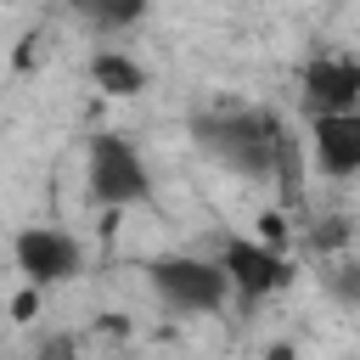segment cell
Instances as JSON below:
<instances>
[{"label":"cell","instance_id":"cell-3","mask_svg":"<svg viewBox=\"0 0 360 360\" xmlns=\"http://www.w3.org/2000/svg\"><path fill=\"white\" fill-rule=\"evenodd\" d=\"M90 197L101 208H124V202H146L152 197L146 158L124 135H96L90 141Z\"/></svg>","mask_w":360,"mask_h":360},{"label":"cell","instance_id":"cell-1","mask_svg":"<svg viewBox=\"0 0 360 360\" xmlns=\"http://www.w3.org/2000/svg\"><path fill=\"white\" fill-rule=\"evenodd\" d=\"M191 135L231 174H248V180H276L281 174L287 135H281L276 112H248V107H236V112H202L191 124Z\"/></svg>","mask_w":360,"mask_h":360},{"label":"cell","instance_id":"cell-7","mask_svg":"<svg viewBox=\"0 0 360 360\" xmlns=\"http://www.w3.org/2000/svg\"><path fill=\"white\" fill-rule=\"evenodd\" d=\"M309 141H315V163H321V174H332V180L360 174V112L315 118Z\"/></svg>","mask_w":360,"mask_h":360},{"label":"cell","instance_id":"cell-5","mask_svg":"<svg viewBox=\"0 0 360 360\" xmlns=\"http://www.w3.org/2000/svg\"><path fill=\"white\" fill-rule=\"evenodd\" d=\"M11 259H17V270H22L28 287H62V281H73V276L84 270L79 242H73L68 231H56V225H28V231H17Z\"/></svg>","mask_w":360,"mask_h":360},{"label":"cell","instance_id":"cell-8","mask_svg":"<svg viewBox=\"0 0 360 360\" xmlns=\"http://www.w3.org/2000/svg\"><path fill=\"white\" fill-rule=\"evenodd\" d=\"M90 79H96V90H107V96H141L146 90V68L135 62V56H124V51H96L90 56Z\"/></svg>","mask_w":360,"mask_h":360},{"label":"cell","instance_id":"cell-9","mask_svg":"<svg viewBox=\"0 0 360 360\" xmlns=\"http://www.w3.org/2000/svg\"><path fill=\"white\" fill-rule=\"evenodd\" d=\"M79 17H90L96 28H129V22H141L146 17V6L152 0H68Z\"/></svg>","mask_w":360,"mask_h":360},{"label":"cell","instance_id":"cell-2","mask_svg":"<svg viewBox=\"0 0 360 360\" xmlns=\"http://www.w3.org/2000/svg\"><path fill=\"white\" fill-rule=\"evenodd\" d=\"M146 281H152V292H158L174 315H208V309H219L225 292H231L225 264H208V259H197V253H158V259L146 264Z\"/></svg>","mask_w":360,"mask_h":360},{"label":"cell","instance_id":"cell-12","mask_svg":"<svg viewBox=\"0 0 360 360\" xmlns=\"http://www.w3.org/2000/svg\"><path fill=\"white\" fill-rule=\"evenodd\" d=\"M259 231H264V242H276V248H281V236H287L281 214H259Z\"/></svg>","mask_w":360,"mask_h":360},{"label":"cell","instance_id":"cell-10","mask_svg":"<svg viewBox=\"0 0 360 360\" xmlns=\"http://www.w3.org/2000/svg\"><path fill=\"white\" fill-rule=\"evenodd\" d=\"M39 304H45V287H22V292L11 298V321H17V326H28V321L39 315Z\"/></svg>","mask_w":360,"mask_h":360},{"label":"cell","instance_id":"cell-4","mask_svg":"<svg viewBox=\"0 0 360 360\" xmlns=\"http://www.w3.org/2000/svg\"><path fill=\"white\" fill-rule=\"evenodd\" d=\"M225 276H231V292L242 298V304H259V298H270V292H281V287H292V259L276 248V242H248V236H231L225 242Z\"/></svg>","mask_w":360,"mask_h":360},{"label":"cell","instance_id":"cell-11","mask_svg":"<svg viewBox=\"0 0 360 360\" xmlns=\"http://www.w3.org/2000/svg\"><path fill=\"white\" fill-rule=\"evenodd\" d=\"M39 360H73V338H68V332H51V338L39 343Z\"/></svg>","mask_w":360,"mask_h":360},{"label":"cell","instance_id":"cell-6","mask_svg":"<svg viewBox=\"0 0 360 360\" xmlns=\"http://www.w3.org/2000/svg\"><path fill=\"white\" fill-rule=\"evenodd\" d=\"M304 112L309 118L360 112V62L354 56H315L304 68Z\"/></svg>","mask_w":360,"mask_h":360},{"label":"cell","instance_id":"cell-14","mask_svg":"<svg viewBox=\"0 0 360 360\" xmlns=\"http://www.w3.org/2000/svg\"><path fill=\"white\" fill-rule=\"evenodd\" d=\"M264 360H292V349H287V343H270V349H264Z\"/></svg>","mask_w":360,"mask_h":360},{"label":"cell","instance_id":"cell-13","mask_svg":"<svg viewBox=\"0 0 360 360\" xmlns=\"http://www.w3.org/2000/svg\"><path fill=\"white\" fill-rule=\"evenodd\" d=\"M332 287H338V292H343V298H360V270H354V264H349V276H338V281H332Z\"/></svg>","mask_w":360,"mask_h":360}]
</instances>
